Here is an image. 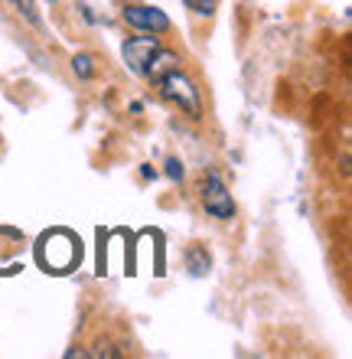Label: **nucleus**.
<instances>
[{
    "label": "nucleus",
    "mask_w": 352,
    "mask_h": 359,
    "mask_svg": "<svg viewBox=\"0 0 352 359\" xmlns=\"http://www.w3.org/2000/svg\"><path fill=\"white\" fill-rule=\"evenodd\" d=\"M36 258L46 271L66 274L72 268H78V262H82V242L69 229H52V232H46V236L39 238Z\"/></svg>",
    "instance_id": "obj_1"
},
{
    "label": "nucleus",
    "mask_w": 352,
    "mask_h": 359,
    "mask_svg": "<svg viewBox=\"0 0 352 359\" xmlns=\"http://www.w3.org/2000/svg\"><path fill=\"white\" fill-rule=\"evenodd\" d=\"M157 86H160V95L167 102H173L180 111H186L190 118H202V98H199V88L192 82L186 72L180 69H173L167 72L163 79H157Z\"/></svg>",
    "instance_id": "obj_2"
},
{
    "label": "nucleus",
    "mask_w": 352,
    "mask_h": 359,
    "mask_svg": "<svg viewBox=\"0 0 352 359\" xmlns=\"http://www.w3.org/2000/svg\"><path fill=\"white\" fill-rule=\"evenodd\" d=\"M202 206H206V212H209L212 219H219V222H232V219H235V199H232L225 180H222L216 170L206 173V183H202Z\"/></svg>",
    "instance_id": "obj_3"
},
{
    "label": "nucleus",
    "mask_w": 352,
    "mask_h": 359,
    "mask_svg": "<svg viewBox=\"0 0 352 359\" xmlns=\"http://www.w3.org/2000/svg\"><path fill=\"white\" fill-rule=\"evenodd\" d=\"M121 17L127 27L141 29V33H167L170 29V17L160 7H150V4H127L121 10Z\"/></svg>",
    "instance_id": "obj_4"
},
{
    "label": "nucleus",
    "mask_w": 352,
    "mask_h": 359,
    "mask_svg": "<svg viewBox=\"0 0 352 359\" xmlns=\"http://www.w3.org/2000/svg\"><path fill=\"white\" fill-rule=\"evenodd\" d=\"M157 49H160L157 33H150V36H127L121 43V56L134 76H143V69H147V62H150V56Z\"/></svg>",
    "instance_id": "obj_5"
},
{
    "label": "nucleus",
    "mask_w": 352,
    "mask_h": 359,
    "mask_svg": "<svg viewBox=\"0 0 352 359\" xmlns=\"http://www.w3.org/2000/svg\"><path fill=\"white\" fill-rule=\"evenodd\" d=\"M173 69H180V56H176L173 49H163V46H160V49H157V53L150 56V62H147V69H143V76L157 82V79H163L167 72H173Z\"/></svg>",
    "instance_id": "obj_6"
},
{
    "label": "nucleus",
    "mask_w": 352,
    "mask_h": 359,
    "mask_svg": "<svg viewBox=\"0 0 352 359\" xmlns=\"http://www.w3.org/2000/svg\"><path fill=\"white\" fill-rule=\"evenodd\" d=\"M186 265H190V271L196 274V278H202V274H209L212 262H209V255H206V248H190V252H186Z\"/></svg>",
    "instance_id": "obj_7"
},
{
    "label": "nucleus",
    "mask_w": 352,
    "mask_h": 359,
    "mask_svg": "<svg viewBox=\"0 0 352 359\" xmlns=\"http://www.w3.org/2000/svg\"><path fill=\"white\" fill-rule=\"evenodd\" d=\"M72 72H76L78 79H92V76H95V59L88 56V53L72 56Z\"/></svg>",
    "instance_id": "obj_8"
},
{
    "label": "nucleus",
    "mask_w": 352,
    "mask_h": 359,
    "mask_svg": "<svg viewBox=\"0 0 352 359\" xmlns=\"http://www.w3.org/2000/svg\"><path fill=\"white\" fill-rule=\"evenodd\" d=\"M186 7H190L196 17H212V10H216V0H186Z\"/></svg>",
    "instance_id": "obj_9"
},
{
    "label": "nucleus",
    "mask_w": 352,
    "mask_h": 359,
    "mask_svg": "<svg viewBox=\"0 0 352 359\" xmlns=\"http://www.w3.org/2000/svg\"><path fill=\"white\" fill-rule=\"evenodd\" d=\"M167 177H170L173 183H180V180H183V163L176 161V157H170V161H167Z\"/></svg>",
    "instance_id": "obj_10"
},
{
    "label": "nucleus",
    "mask_w": 352,
    "mask_h": 359,
    "mask_svg": "<svg viewBox=\"0 0 352 359\" xmlns=\"http://www.w3.org/2000/svg\"><path fill=\"white\" fill-rule=\"evenodd\" d=\"M141 177L143 180H153V177H157V170H153L150 163H143V167H141Z\"/></svg>",
    "instance_id": "obj_11"
}]
</instances>
